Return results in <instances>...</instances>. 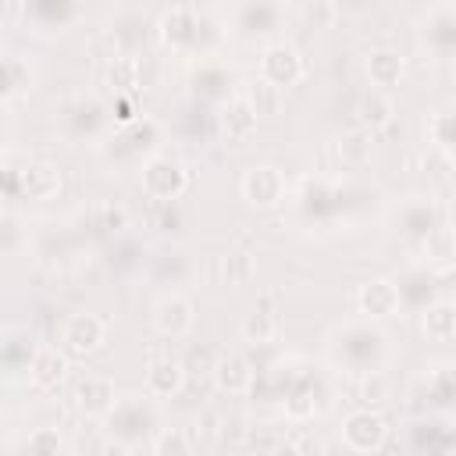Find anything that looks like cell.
<instances>
[{
  "label": "cell",
  "mask_w": 456,
  "mask_h": 456,
  "mask_svg": "<svg viewBox=\"0 0 456 456\" xmlns=\"http://www.w3.org/2000/svg\"><path fill=\"white\" fill-rule=\"evenodd\" d=\"M64 185V175L53 160H39V157H28L21 164L7 160L4 164V200L14 203V200H28V203H43V200H53Z\"/></svg>",
  "instance_id": "cell-4"
},
{
  "label": "cell",
  "mask_w": 456,
  "mask_h": 456,
  "mask_svg": "<svg viewBox=\"0 0 456 456\" xmlns=\"http://www.w3.org/2000/svg\"><path fill=\"white\" fill-rule=\"evenodd\" d=\"M285 21V0H235L232 32L242 43H274Z\"/></svg>",
  "instance_id": "cell-9"
},
{
  "label": "cell",
  "mask_w": 456,
  "mask_h": 456,
  "mask_svg": "<svg viewBox=\"0 0 456 456\" xmlns=\"http://www.w3.org/2000/svg\"><path fill=\"white\" fill-rule=\"evenodd\" d=\"M363 71H367V82L374 89H399L403 86V75H406V57L395 50V46H374L367 57H363Z\"/></svg>",
  "instance_id": "cell-28"
},
{
  "label": "cell",
  "mask_w": 456,
  "mask_h": 456,
  "mask_svg": "<svg viewBox=\"0 0 456 456\" xmlns=\"http://www.w3.org/2000/svg\"><path fill=\"white\" fill-rule=\"evenodd\" d=\"M420 43L431 57H456V7H435L420 25Z\"/></svg>",
  "instance_id": "cell-27"
},
{
  "label": "cell",
  "mask_w": 456,
  "mask_h": 456,
  "mask_svg": "<svg viewBox=\"0 0 456 456\" xmlns=\"http://www.w3.org/2000/svg\"><path fill=\"white\" fill-rule=\"evenodd\" d=\"M39 342L36 335L25 328V324H11L4 328V338H0V367H4V378L14 381V378H28V363L36 356Z\"/></svg>",
  "instance_id": "cell-22"
},
{
  "label": "cell",
  "mask_w": 456,
  "mask_h": 456,
  "mask_svg": "<svg viewBox=\"0 0 456 456\" xmlns=\"http://www.w3.org/2000/svg\"><path fill=\"white\" fill-rule=\"evenodd\" d=\"M139 78H142V68L135 53H110V61L103 64V86L114 96H135Z\"/></svg>",
  "instance_id": "cell-32"
},
{
  "label": "cell",
  "mask_w": 456,
  "mask_h": 456,
  "mask_svg": "<svg viewBox=\"0 0 456 456\" xmlns=\"http://www.w3.org/2000/svg\"><path fill=\"white\" fill-rule=\"evenodd\" d=\"M256 71H260V78H264L267 86H278V89L285 93V89H292V86L303 82L306 64H303V53H299L292 43L274 39V43H267V46L260 50Z\"/></svg>",
  "instance_id": "cell-12"
},
{
  "label": "cell",
  "mask_w": 456,
  "mask_h": 456,
  "mask_svg": "<svg viewBox=\"0 0 456 456\" xmlns=\"http://www.w3.org/2000/svg\"><path fill=\"white\" fill-rule=\"evenodd\" d=\"M289 200L296 207V217L303 224H310V228L314 224L317 228H331L338 221V214H342V189L324 175L299 178V185H296V192Z\"/></svg>",
  "instance_id": "cell-6"
},
{
  "label": "cell",
  "mask_w": 456,
  "mask_h": 456,
  "mask_svg": "<svg viewBox=\"0 0 456 456\" xmlns=\"http://www.w3.org/2000/svg\"><path fill=\"white\" fill-rule=\"evenodd\" d=\"M395 285H399V299H403V310L410 314H420L428 303H435L442 296V278H438V267H428V264H410L406 271L395 274Z\"/></svg>",
  "instance_id": "cell-18"
},
{
  "label": "cell",
  "mask_w": 456,
  "mask_h": 456,
  "mask_svg": "<svg viewBox=\"0 0 456 456\" xmlns=\"http://www.w3.org/2000/svg\"><path fill=\"white\" fill-rule=\"evenodd\" d=\"M239 192L253 210H278L289 200V182L274 164H253L242 171Z\"/></svg>",
  "instance_id": "cell-11"
},
{
  "label": "cell",
  "mask_w": 456,
  "mask_h": 456,
  "mask_svg": "<svg viewBox=\"0 0 456 456\" xmlns=\"http://www.w3.org/2000/svg\"><path fill=\"white\" fill-rule=\"evenodd\" d=\"M239 86H242L239 71L221 57H203V61H192V68H189V96L207 107L228 103L235 93H242Z\"/></svg>",
  "instance_id": "cell-8"
},
{
  "label": "cell",
  "mask_w": 456,
  "mask_h": 456,
  "mask_svg": "<svg viewBox=\"0 0 456 456\" xmlns=\"http://www.w3.org/2000/svg\"><path fill=\"white\" fill-rule=\"evenodd\" d=\"M353 114H356V125H360V128H367V132H381V128L392 125V118H395V103H392V96H388L385 89L367 86V89L356 96Z\"/></svg>",
  "instance_id": "cell-30"
},
{
  "label": "cell",
  "mask_w": 456,
  "mask_h": 456,
  "mask_svg": "<svg viewBox=\"0 0 456 456\" xmlns=\"http://www.w3.org/2000/svg\"><path fill=\"white\" fill-rule=\"evenodd\" d=\"M356 310L367 321H388L403 314V299H399V285L395 278H367L356 289Z\"/></svg>",
  "instance_id": "cell-21"
},
{
  "label": "cell",
  "mask_w": 456,
  "mask_h": 456,
  "mask_svg": "<svg viewBox=\"0 0 456 456\" xmlns=\"http://www.w3.org/2000/svg\"><path fill=\"white\" fill-rule=\"evenodd\" d=\"M239 335H242V342L253 346V349L271 346V342L278 338V317L271 314L267 303H260V306H253V310L239 321Z\"/></svg>",
  "instance_id": "cell-34"
},
{
  "label": "cell",
  "mask_w": 456,
  "mask_h": 456,
  "mask_svg": "<svg viewBox=\"0 0 456 456\" xmlns=\"http://www.w3.org/2000/svg\"><path fill=\"white\" fill-rule=\"evenodd\" d=\"M420 253H424V264H431V267L452 264L456 260V228L449 221H438L428 232V239L420 242Z\"/></svg>",
  "instance_id": "cell-36"
},
{
  "label": "cell",
  "mask_w": 456,
  "mask_h": 456,
  "mask_svg": "<svg viewBox=\"0 0 456 456\" xmlns=\"http://www.w3.org/2000/svg\"><path fill=\"white\" fill-rule=\"evenodd\" d=\"M150 452L153 456H185V452H192V442H189L185 428H160L150 442Z\"/></svg>",
  "instance_id": "cell-43"
},
{
  "label": "cell",
  "mask_w": 456,
  "mask_h": 456,
  "mask_svg": "<svg viewBox=\"0 0 456 456\" xmlns=\"http://www.w3.org/2000/svg\"><path fill=\"white\" fill-rule=\"evenodd\" d=\"M249 100H253V107H256L260 118H274L281 110V89L278 86H267L264 78L249 89Z\"/></svg>",
  "instance_id": "cell-46"
},
{
  "label": "cell",
  "mask_w": 456,
  "mask_h": 456,
  "mask_svg": "<svg viewBox=\"0 0 456 456\" xmlns=\"http://www.w3.org/2000/svg\"><path fill=\"white\" fill-rule=\"evenodd\" d=\"M160 142H164V128L160 121L153 118H135L132 125H118L114 135H107L100 142L103 157L110 164H146L153 153H160Z\"/></svg>",
  "instance_id": "cell-5"
},
{
  "label": "cell",
  "mask_w": 456,
  "mask_h": 456,
  "mask_svg": "<svg viewBox=\"0 0 456 456\" xmlns=\"http://www.w3.org/2000/svg\"><path fill=\"white\" fill-rule=\"evenodd\" d=\"M424 171H431V178H438V182L456 178V153L438 150V146H428V153H424Z\"/></svg>",
  "instance_id": "cell-47"
},
{
  "label": "cell",
  "mask_w": 456,
  "mask_h": 456,
  "mask_svg": "<svg viewBox=\"0 0 456 456\" xmlns=\"http://www.w3.org/2000/svg\"><path fill=\"white\" fill-rule=\"evenodd\" d=\"M328 360L349 378H363L370 370H385L388 363V335L378 321H346L328 335Z\"/></svg>",
  "instance_id": "cell-1"
},
{
  "label": "cell",
  "mask_w": 456,
  "mask_h": 456,
  "mask_svg": "<svg viewBox=\"0 0 456 456\" xmlns=\"http://www.w3.org/2000/svg\"><path fill=\"white\" fill-rule=\"evenodd\" d=\"M185 378H189L185 360H178V356H157V360H150V367L142 374V388L153 399H175L185 388Z\"/></svg>",
  "instance_id": "cell-26"
},
{
  "label": "cell",
  "mask_w": 456,
  "mask_h": 456,
  "mask_svg": "<svg viewBox=\"0 0 456 456\" xmlns=\"http://www.w3.org/2000/svg\"><path fill=\"white\" fill-rule=\"evenodd\" d=\"M406 445L413 452H452L456 420L449 413H420L406 424Z\"/></svg>",
  "instance_id": "cell-15"
},
{
  "label": "cell",
  "mask_w": 456,
  "mask_h": 456,
  "mask_svg": "<svg viewBox=\"0 0 456 456\" xmlns=\"http://www.w3.org/2000/svg\"><path fill=\"white\" fill-rule=\"evenodd\" d=\"M210 378H214V388H217L221 395L242 399V395H249L253 385H256V367H253V360L242 356V353H224V356L214 360Z\"/></svg>",
  "instance_id": "cell-20"
},
{
  "label": "cell",
  "mask_w": 456,
  "mask_h": 456,
  "mask_svg": "<svg viewBox=\"0 0 456 456\" xmlns=\"http://www.w3.org/2000/svg\"><path fill=\"white\" fill-rule=\"evenodd\" d=\"M438 278H442V285H456V260L445 264V267H438Z\"/></svg>",
  "instance_id": "cell-51"
},
{
  "label": "cell",
  "mask_w": 456,
  "mask_h": 456,
  "mask_svg": "<svg viewBox=\"0 0 456 456\" xmlns=\"http://www.w3.org/2000/svg\"><path fill=\"white\" fill-rule=\"evenodd\" d=\"M150 321L164 338H185L196 328V303L185 292L167 289L164 296H157V303L150 310Z\"/></svg>",
  "instance_id": "cell-16"
},
{
  "label": "cell",
  "mask_w": 456,
  "mask_h": 456,
  "mask_svg": "<svg viewBox=\"0 0 456 456\" xmlns=\"http://www.w3.org/2000/svg\"><path fill=\"white\" fill-rule=\"evenodd\" d=\"M110 114H114V121H118V125H132L135 118H142V114H139V107H135V96H114Z\"/></svg>",
  "instance_id": "cell-49"
},
{
  "label": "cell",
  "mask_w": 456,
  "mask_h": 456,
  "mask_svg": "<svg viewBox=\"0 0 456 456\" xmlns=\"http://www.w3.org/2000/svg\"><path fill=\"white\" fill-rule=\"evenodd\" d=\"M82 0H25V25L36 32H64L78 21Z\"/></svg>",
  "instance_id": "cell-23"
},
{
  "label": "cell",
  "mask_w": 456,
  "mask_h": 456,
  "mask_svg": "<svg viewBox=\"0 0 456 456\" xmlns=\"http://www.w3.org/2000/svg\"><path fill=\"white\" fill-rule=\"evenodd\" d=\"M370 150H374V132H367V128H360V125L338 135V160H342L346 167L367 164V160H370Z\"/></svg>",
  "instance_id": "cell-38"
},
{
  "label": "cell",
  "mask_w": 456,
  "mask_h": 456,
  "mask_svg": "<svg viewBox=\"0 0 456 456\" xmlns=\"http://www.w3.org/2000/svg\"><path fill=\"white\" fill-rule=\"evenodd\" d=\"M281 410H285V417H289L292 424H306V420L317 417V385H314V370L281 392Z\"/></svg>",
  "instance_id": "cell-33"
},
{
  "label": "cell",
  "mask_w": 456,
  "mask_h": 456,
  "mask_svg": "<svg viewBox=\"0 0 456 456\" xmlns=\"http://www.w3.org/2000/svg\"><path fill=\"white\" fill-rule=\"evenodd\" d=\"M200 25H203V11L192 4H171L167 11H160L157 18V39L167 53L175 57H192L196 61V46H200Z\"/></svg>",
  "instance_id": "cell-10"
},
{
  "label": "cell",
  "mask_w": 456,
  "mask_h": 456,
  "mask_svg": "<svg viewBox=\"0 0 456 456\" xmlns=\"http://www.w3.org/2000/svg\"><path fill=\"white\" fill-rule=\"evenodd\" d=\"M61 346H64V353L71 356V360H86V356H93V353H100L103 349V342H107V321L100 317V314H71V317H64V324H61Z\"/></svg>",
  "instance_id": "cell-13"
},
{
  "label": "cell",
  "mask_w": 456,
  "mask_h": 456,
  "mask_svg": "<svg viewBox=\"0 0 456 456\" xmlns=\"http://www.w3.org/2000/svg\"><path fill=\"white\" fill-rule=\"evenodd\" d=\"M424 388H428V399L435 406H449L456 403V360H438L428 367V378H424Z\"/></svg>",
  "instance_id": "cell-37"
},
{
  "label": "cell",
  "mask_w": 456,
  "mask_h": 456,
  "mask_svg": "<svg viewBox=\"0 0 456 456\" xmlns=\"http://www.w3.org/2000/svg\"><path fill=\"white\" fill-rule=\"evenodd\" d=\"M356 381H360V403L363 406L378 410V406L388 403V378H385V370H370V374H363Z\"/></svg>",
  "instance_id": "cell-45"
},
{
  "label": "cell",
  "mask_w": 456,
  "mask_h": 456,
  "mask_svg": "<svg viewBox=\"0 0 456 456\" xmlns=\"http://www.w3.org/2000/svg\"><path fill=\"white\" fill-rule=\"evenodd\" d=\"M139 182H142L146 200H153V203H178L189 192V167H185L182 157L160 150V153H153L139 167Z\"/></svg>",
  "instance_id": "cell-7"
},
{
  "label": "cell",
  "mask_w": 456,
  "mask_h": 456,
  "mask_svg": "<svg viewBox=\"0 0 456 456\" xmlns=\"http://www.w3.org/2000/svg\"><path fill=\"white\" fill-rule=\"evenodd\" d=\"M428 139H431V146L456 153V107H442V110L431 114V121H428Z\"/></svg>",
  "instance_id": "cell-42"
},
{
  "label": "cell",
  "mask_w": 456,
  "mask_h": 456,
  "mask_svg": "<svg viewBox=\"0 0 456 456\" xmlns=\"http://www.w3.org/2000/svg\"><path fill=\"white\" fill-rule=\"evenodd\" d=\"M110 39L118 43V53H135V46L146 39V25H142V18H121L114 28H110Z\"/></svg>",
  "instance_id": "cell-44"
},
{
  "label": "cell",
  "mask_w": 456,
  "mask_h": 456,
  "mask_svg": "<svg viewBox=\"0 0 456 456\" xmlns=\"http://www.w3.org/2000/svg\"><path fill=\"white\" fill-rule=\"evenodd\" d=\"M0 249H4V256H18V249H21V221L11 207L0 214Z\"/></svg>",
  "instance_id": "cell-48"
},
{
  "label": "cell",
  "mask_w": 456,
  "mask_h": 456,
  "mask_svg": "<svg viewBox=\"0 0 456 456\" xmlns=\"http://www.w3.org/2000/svg\"><path fill=\"white\" fill-rule=\"evenodd\" d=\"M0 100H4V107H11V103H18L21 96H28L32 89H36V64L25 57V53H18V50H7L4 53V71H0Z\"/></svg>",
  "instance_id": "cell-29"
},
{
  "label": "cell",
  "mask_w": 456,
  "mask_h": 456,
  "mask_svg": "<svg viewBox=\"0 0 456 456\" xmlns=\"http://www.w3.org/2000/svg\"><path fill=\"white\" fill-rule=\"evenodd\" d=\"M157 399L142 388V392H125L118 395L114 410L100 420L110 445L107 449H118V452H135V449H150L153 435L160 431V417H157Z\"/></svg>",
  "instance_id": "cell-2"
},
{
  "label": "cell",
  "mask_w": 456,
  "mask_h": 456,
  "mask_svg": "<svg viewBox=\"0 0 456 456\" xmlns=\"http://www.w3.org/2000/svg\"><path fill=\"white\" fill-rule=\"evenodd\" d=\"M217 267H221V285H228V289H235V285H246L249 278H253V271H256V264H253V256L246 253V249H228V253H221L217 256Z\"/></svg>",
  "instance_id": "cell-40"
},
{
  "label": "cell",
  "mask_w": 456,
  "mask_h": 456,
  "mask_svg": "<svg viewBox=\"0 0 456 456\" xmlns=\"http://www.w3.org/2000/svg\"><path fill=\"white\" fill-rule=\"evenodd\" d=\"M68 370H71V356L64 353V346H61V342H57V346L39 342V349H36V356H32V363H28V381H32L39 392H53L57 385H64Z\"/></svg>",
  "instance_id": "cell-25"
},
{
  "label": "cell",
  "mask_w": 456,
  "mask_h": 456,
  "mask_svg": "<svg viewBox=\"0 0 456 456\" xmlns=\"http://www.w3.org/2000/svg\"><path fill=\"white\" fill-rule=\"evenodd\" d=\"M189 274H192V264H189V256H185L182 249L160 253V256H153V264H150V278H153L157 285H182Z\"/></svg>",
  "instance_id": "cell-39"
},
{
  "label": "cell",
  "mask_w": 456,
  "mask_h": 456,
  "mask_svg": "<svg viewBox=\"0 0 456 456\" xmlns=\"http://www.w3.org/2000/svg\"><path fill=\"white\" fill-rule=\"evenodd\" d=\"M118 395H121V392L114 388V381H110L107 374H96V370L82 374V378L75 381V388H71V403H75V410H78L86 420H103V417L114 410Z\"/></svg>",
  "instance_id": "cell-19"
},
{
  "label": "cell",
  "mask_w": 456,
  "mask_h": 456,
  "mask_svg": "<svg viewBox=\"0 0 456 456\" xmlns=\"http://www.w3.org/2000/svg\"><path fill=\"white\" fill-rule=\"evenodd\" d=\"M21 449H25V452H36V456H57V452H68V442H64L61 428L43 424V428H32V431L21 438Z\"/></svg>",
  "instance_id": "cell-41"
},
{
  "label": "cell",
  "mask_w": 456,
  "mask_h": 456,
  "mask_svg": "<svg viewBox=\"0 0 456 456\" xmlns=\"http://www.w3.org/2000/svg\"><path fill=\"white\" fill-rule=\"evenodd\" d=\"M25 21V0H4V25Z\"/></svg>",
  "instance_id": "cell-50"
},
{
  "label": "cell",
  "mask_w": 456,
  "mask_h": 456,
  "mask_svg": "<svg viewBox=\"0 0 456 456\" xmlns=\"http://www.w3.org/2000/svg\"><path fill=\"white\" fill-rule=\"evenodd\" d=\"M128 210L121 207V203H100V207H93L89 210V217H86V228H89V235H96V239H121L125 235V228H128Z\"/></svg>",
  "instance_id": "cell-35"
},
{
  "label": "cell",
  "mask_w": 456,
  "mask_h": 456,
  "mask_svg": "<svg viewBox=\"0 0 456 456\" xmlns=\"http://www.w3.org/2000/svg\"><path fill=\"white\" fill-rule=\"evenodd\" d=\"M338 435H342V445L349 452H378L388 442V424H385V417L378 410L360 406V410H353V413L342 417Z\"/></svg>",
  "instance_id": "cell-14"
},
{
  "label": "cell",
  "mask_w": 456,
  "mask_h": 456,
  "mask_svg": "<svg viewBox=\"0 0 456 456\" xmlns=\"http://www.w3.org/2000/svg\"><path fill=\"white\" fill-rule=\"evenodd\" d=\"M260 125V114L249 100V93H235L228 103L217 107V128L228 142H246Z\"/></svg>",
  "instance_id": "cell-24"
},
{
  "label": "cell",
  "mask_w": 456,
  "mask_h": 456,
  "mask_svg": "<svg viewBox=\"0 0 456 456\" xmlns=\"http://www.w3.org/2000/svg\"><path fill=\"white\" fill-rule=\"evenodd\" d=\"M438 221H445V214H442V207L431 196H406L399 203V210H395V232L410 246H420Z\"/></svg>",
  "instance_id": "cell-17"
},
{
  "label": "cell",
  "mask_w": 456,
  "mask_h": 456,
  "mask_svg": "<svg viewBox=\"0 0 456 456\" xmlns=\"http://www.w3.org/2000/svg\"><path fill=\"white\" fill-rule=\"evenodd\" d=\"M420 335L428 342H456V299H435L420 310Z\"/></svg>",
  "instance_id": "cell-31"
},
{
  "label": "cell",
  "mask_w": 456,
  "mask_h": 456,
  "mask_svg": "<svg viewBox=\"0 0 456 456\" xmlns=\"http://www.w3.org/2000/svg\"><path fill=\"white\" fill-rule=\"evenodd\" d=\"M114 125V114L110 107L93 96V93H78L71 100H64L57 107V132L68 139V142H89V146H100L107 139Z\"/></svg>",
  "instance_id": "cell-3"
}]
</instances>
